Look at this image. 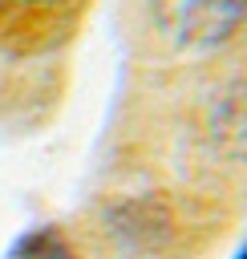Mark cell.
I'll list each match as a JSON object with an SVG mask.
<instances>
[{
	"label": "cell",
	"instance_id": "6da1fadb",
	"mask_svg": "<svg viewBox=\"0 0 247 259\" xmlns=\"http://www.w3.org/2000/svg\"><path fill=\"white\" fill-rule=\"evenodd\" d=\"M158 28L178 45H215L247 16V0H146Z\"/></svg>",
	"mask_w": 247,
	"mask_h": 259
},
{
	"label": "cell",
	"instance_id": "3957f363",
	"mask_svg": "<svg viewBox=\"0 0 247 259\" xmlns=\"http://www.w3.org/2000/svg\"><path fill=\"white\" fill-rule=\"evenodd\" d=\"M24 4H53V0H24Z\"/></svg>",
	"mask_w": 247,
	"mask_h": 259
},
{
	"label": "cell",
	"instance_id": "7a4b0ae2",
	"mask_svg": "<svg viewBox=\"0 0 247 259\" xmlns=\"http://www.w3.org/2000/svg\"><path fill=\"white\" fill-rule=\"evenodd\" d=\"M8 259H81V255L69 247V239L57 227H36L12 243Z\"/></svg>",
	"mask_w": 247,
	"mask_h": 259
},
{
	"label": "cell",
	"instance_id": "277c9868",
	"mask_svg": "<svg viewBox=\"0 0 247 259\" xmlns=\"http://www.w3.org/2000/svg\"><path fill=\"white\" fill-rule=\"evenodd\" d=\"M235 259H247V247H243V251H239V255H235Z\"/></svg>",
	"mask_w": 247,
	"mask_h": 259
}]
</instances>
